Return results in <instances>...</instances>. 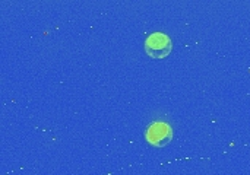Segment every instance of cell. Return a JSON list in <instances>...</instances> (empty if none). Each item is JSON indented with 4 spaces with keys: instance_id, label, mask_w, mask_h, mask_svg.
<instances>
[{
    "instance_id": "6da1fadb",
    "label": "cell",
    "mask_w": 250,
    "mask_h": 175,
    "mask_svg": "<svg viewBox=\"0 0 250 175\" xmlns=\"http://www.w3.org/2000/svg\"><path fill=\"white\" fill-rule=\"evenodd\" d=\"M173 50L170 37L164 32H152L145 39V51L152 58H164Z\"/></svg>"
},
{
    "instance_id": "7a4b0ae2",
    "label": "cell",
    "mask_w": 250,
    "mask_h": 175,
    "mask_svg": "<svg viewBox=\"0 0 250 175\" xmlns=\"http://www.w3.org/2000/svg\"><path fill=\"white\" fill-rule=\"evenodd\" d=\"M145 139L155 148H164L173 140V129L168 123L154 121L145 130Z\"/></svg>"
}]
</instances>
